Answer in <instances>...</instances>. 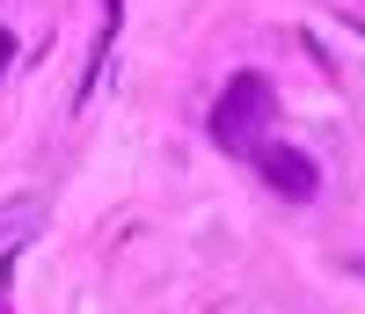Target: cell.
Segmentation results:
<instances>
[{
  "mask_svg": "<svg viewBox=\"0 0 365 314\" xmlns=\"http://www.w3.org/2000/svg\"><path fill=\"white\" fill-rule=\"evenodd\" d=\"M270 117H278V96H270L263 74H234L220 88V103H212V139H220L227 153H256Z\"/></svg>",
  "mask_w": 365,
  "mask_h": 314,
  "instance_id": "1",
  "label": "cell"
},
{
  "mask_svg": "<svg viewBox=\"0 0 365 314\" xmlns=\"http://www.w3.org/2000/svg\"><path fill=\"white\" fill-rule=\"evenodd\" d=\"M249 161H256V176L270 183V191H278V198H292V205H307V198L322 191V168H314L299 146H270V139H263Z\"/></svg>",
  "mask_w": 365,
  "mask_h": 314,
  "instance_id": "2",
  "label": "cell"
},
{
  "mask_svg": "<svg viewBox=\"0 0 365 314\" xmlns=\"http://www.w3.org/2000/svg\"><path fill=\"white\" fill-rule=\"evenodd\" d=\"M37 219H44V205H37V198H22V205H8V212H0V241H15L22 227H37Z\"/></svg>",
  "mask_w": 365,
  "mask_h": 314,
  "instance_id": "3",
  "label": "cell"
},
{
  "mask_svg": "<svg viewBox=\"0 0 365 314\" xmlns=\"http://www.w3.org/2000/svg\"><path fill=\"white\" fill-rule=\"evenodd\" d=\"M15 66V37H8V29H0V74H8Z\"/></svg>",
  "mask_w": 365,
  "mask_h": 314,
  "instance_id": "4",
  "label": "cell"
},
{
  "mask_svg": "<svg viewBox=\"0 0 365 314\" xmlns=\"http://www.w3.org/2000/svg\"><path fill=\"white\" fill-rule=\"evenodd\" d=\"M344 29H358V37H365V15H358V8H344Z\"/></svg>",
  "mask_w": 365,
  "mask_h": 314,
  "instance_id": "5",
  "label": "cell"
},
{
  "mask_svg": "<svg viewBox=\"0 0 365 314\" xmlns=\"http://www.w3.org/2000/svg\"><path fill=\"white\" fill-rule=\"evenodd\" d=\"M358 270H365V263H358Z\"/></svg>",
  "mask_w": 365,
  "mask_h": 314,
  "instance_id": "6",
  "label": "cell"
}]
</instances>
